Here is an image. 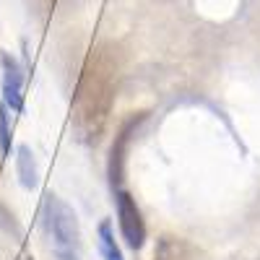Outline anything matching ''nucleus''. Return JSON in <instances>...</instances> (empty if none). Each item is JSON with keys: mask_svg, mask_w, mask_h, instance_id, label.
Wrapping results in <instances>:
<instances>
[{"mask_svg": "<svg viewBox=\"0 0 260 260\" xmlns=\"http://www.w3.org/2000/svg\"><path fill=\"white\" fill-rule=\"evenodd\" d=\"M117 55L112 47H96L86 57L76 94H73V130L83 143H96L107 127L117 96Z\"/></svg>", "mask_w": 260, "mask_h": 260, "instance_id": "1", "label": "nucleus"}, {"mask_svg": "<svg viewBox=\"0 0 260 260\" xmlns=\"http://www.w3.org/2000/svg\"><path fill=\"white\" fill-rule=\"evenodd\" d=\"M0 62H3V102L11 110L21 112L24 110V71L8 52L0 55Z\"/></svg>", "mask_w": 260, "mask_h": 260, "instance_id": "5", "label": "nucleus"}, {"mask_svg": "<svg viewBox=\"0 0 260 260\" xmlns=\"http://www.w3.org/2000/svg\"><path fill=\"white\" fill-rule=\"evenodd\" d=\"M99 250H102L104 260H122V252H120V247L115 242V234H112L110 221L99 224Z\"/></svg>", "mask_w": 260, "mask_h": 260, "instance_id": "7", "label": "nucleus"}, {"mask_svg": "<svg viewBox=\"0 0 260 260\" xmlns=\"http://www.w3.org/2000/svg\"><path fill=\"white\" fill-rule=\"evenodd\" d=\"M45 219L55 242V255L60 260H81V232H78V219L73 208L62 203L57 195H47Z\"/></svg>", "mask_w": 260, "mask_h": 260, "instance_id": "2", "label": "nucleus"}, {"mask_svg": "<svg viewBox=\"0 0 260 260\" xmlns=\"http://www.w3.org/2000/svg\"><path fill=\"white\" fill-rule=\"evenodd\" d=\"M143 120H146V112L133 115V117L122 125L120 133L115 136V143H112V151H110V167H107V172H110V185H112V187H120V182H122V177H125L127 143H130V138H133V133H136V127H138Z\"/></svg>", "mask_w": 260, "mask_h": 260, "instance_id": "4", "label": "nucleus"}, {"mask_svg": "<svg viewBox=\"0 0 260 260\" xmlns=\"http://www.w3.org/2000/svg\"><path fill=\"white\" fill-rule=\"evenodd\" d=\"M0 151L11 154V130H8V107L0 104Z\"/></svg>", "mask_w": 260, "mask_h": 260, "instance_id": "8", "label": "nucleus"}, {"mask_svg": "<svg viewBox=\"0 0 260 260\" xmlns=\"http://www.w3.org/2000/svg\"><path fill=\"white\" fill-rule=\"evenodd\" d=\"M16 167H18V177L24 187H37V164H34V154L29 146H18L16 151Z\"/></svg>", "mask_w": 260, "mask_h": 260, "instance_id": "6", "label": "nucleus"}, {"mask_svg": "<svg viewBox=\"0 0 260 260\" xmlns=\"http://www.w3.org/2000/svg\"><path fill=\"white\" fill-rule=\"evenodd\" d=\"M117 219H120V232L127 247L141 250L146 242V224H143L141 208L136 206V198L125 190L117 192Z\"/></svg>", "mask_w": 260, "mask_h": 260, "instance_id": "3", "label": "nucleus"}]
</instances>
